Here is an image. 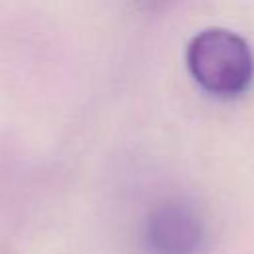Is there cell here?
Here are the masks:
<instances>
[{
    "mask_svg": "<svg viewBox=\"0 0 254 254\" xmlns=\"http://www.w3.org/2000/svg\"><path fill=\"white\" fill-rule=\"evenodd\" d=\"M185 62L190 77L216 97L240 95L254 75L250 46L226 28H206L194 34L187 46Z\"/></svg>",
    "mask_w": 254,
    "mask_h": 254,
    "instance_id": "1",
    "label": "cell"
},
{
    "mask_svg": "<svg viewBox=\"0 0 254 254\" xmlns=\"http://www.w3.org/2000/svg\"><path fill=\"white\" fill-rule=\"evenodd\" d=\"M145 240L155 254H198L204 244V224L190 204L167 200L147 216Z\"/></svg>",
    "mask_w": 254,
    "mask_h": 254,
    "instance_id": "2",
    "label": "cell"
},
{
    "mask_svg": "<svg viewBox=\"0 0 254 254\" xmlns=\"http://www.w3.org/2000/svg\"><path fill=\"white\" fill-rule=\"evenodd\" d=\"M169 2H173V0H137V4H139L141 8H145V10H161V8H165Z\"/></svg>",
    "mask_w": 254,
    "mask_h": 254,
    "instance_id": "3",
    "label": "cell"
}]
</instances>
